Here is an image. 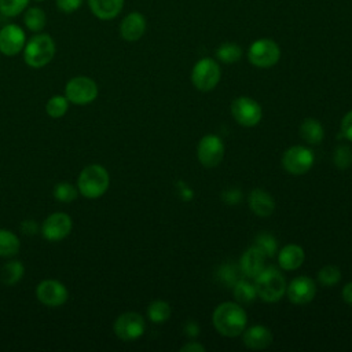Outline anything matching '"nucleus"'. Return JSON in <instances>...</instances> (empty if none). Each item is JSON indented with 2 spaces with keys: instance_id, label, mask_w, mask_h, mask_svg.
Returning a JSON list of instances; mask_svg holds the SVG:
<instances>
[{
  "instance_id": "obj_7",
  "label": "nucleus",
  "mask_w": 352,
  "mask_h": 352,
  "mask_svg": "<svg viewBox=\"0 0 352 352\" xmlns=\"http://www.w3.org/2000/svg\"><path fill=\"white\" fill-rule=\"evenodd\" d=\"M96 82L87 76H77L67 81L65 87V96L70 103L74 104H88L94 102L98 96Z\"/></svg>"
},
{
  "instance_id": "obj_24",
  "label": "nucleus",
  "mask_w": 352,
  "mask_h": 352,
  "mask_svg": "<svg viewBox=\"0 0 352 352\" xmlns=\"http://www.w3.org/2000/svg\"><path fill=\"white\" fill-rule=\"evenodd\" d=\"M25 274V267L21 261L18 260H12V261H8L6 263L3 267H1V271H0V279L4 285L7 286H12L15 283H18L22 276Z\"/></svg>"
},
{
  "instance_id": "obj_37",
  "label": "nucleus",
  "mask_w": 352,
  "mask_h": 352,
  "mask_svg": "<svg viewBox=\"0 0 352 352\" xmlns=\"http://www.w3.org/2000/svg\"><path fill=\"white\" fill-rule=\"evenodd\" d=\"M341 132L342 136L346 138L349 142H352V110L348 111L341 121Z\"/></svg>"
},
{
  "instance_id": "obj_36",
  "label": "nucleus",
  "mask_w": 352,
  "mask_h": 352,
  "mask_svg": "<svg viewBox=\"0 0 352 352\" xmlns=\"http://www.w3.org/2000/svg\"><path fill=\"white\" fill-rule=\"evenodd\" d=\"M84 0H56V7L60 12L72 14L82 6Z\"/></svg>"
},
{
  "instance_id": "obj_28",
  "label": "nucleus",
  "mask_w": 352,
  "mask_h": 352,
  "mask_svg": "<svg viewBox=\"0 0 352 352\" xmlns=\"http://www.w3.org/2000/svg\"><path fill=\"white\" fill-rule=\"evenodd\" d=\"M232 292L239 302H252L257 296L254 283H250L245 279L236 280L232 286Z\"/></svg>"
},
{
  "instance_id": "obj_41",
  "label": "nucleus",
  "mask_w": 352,
  "mask_h": 352,
  "mask_svg": "<svg viewBox=\"0 0 352 352\" xmlns=\"http://www.w3.org/2000/svg\"><path fill=\"white\" fill-rule=\"evenodd\" d=\"M184 330H186V334L188 336V337H195L197 334H198V326H197V323L195 322H188L187 324H186V327H184Z\"/></svg>"
},
{
  "instance_id": "obj_29",
  "label": "nucleus",
  "mask_w": 352,
  "mask_h": 352,
  "mask_svg": "<svg viewBox=\"0 0 352 352\" xmlns=\"http://www.w3.org/2000/svg\"><path fill=\"white\" fill-rule=\"evenodd\" d=\"M69 110V100L66 96L62 95H54L48 99L45 104V111L52 118H60L63 117Z\"/></svg>"
},
{
  "instance_id": "obj_13",
  "label": "nucleus",
  "mask_w": 352,
  "mask_h": 352,
  "mask_svg": "<svg viewBox=\"0 0 352 352\" xmlns=\"http://www.w3.org/2000/svg\"><path fill=\"white\" fill-rule=\"evenodd\" d=\"M73 227L72 217L63 212H56L50 214L43 226H41V234L47 241L58 242L65 239Z\"/></svg>"
},
{
  "instance_id": "obj_3",
  "label": "nucleus",
  "mask_w": 352,
  "mask_h": 352,
  "mask_svg": "<svg viewBox=\"0 0 352 352\" xmlns=\"http://www.w3.org/2000/svg\"><path fill=\"white\" fill-rule=\"evenodd\" d=\"M55 41L47 33H36L23 47V60L33 69L47 66L55 56Z\"/></svg>"
},
{
  "instance_id": "obj_26",
  "label": "nucleus",
  "mask_w": 352,
  "mask_h": 352,
  "mask_svg": "<svg viewBox=\"0 0 352 352\" xmlns=\"http://www.w3.org/2000/svg\"><path fill=\"white\" fill-rule=\"evenodd\" d=\"M147 316L153 323H164L170 316V305L166 301L155 300L148 305Z\"/></svg>"
},
{
  "instance_id": "obj_14",
  "label": "nucleus",
  "mask_w": 352,
  "mask_h": 352,
  "mask_svg": "<svg viewBox=\"0 0 352 352\" xmlns=\"http://www.w3.org/2000/svg\"><path fill=\"white\" fill-rule=\"evenodd\" d=\"M26 34L16 23H8L0 29V52L6 56H15L23 51Z\"/></svg>"
},
{
  "instance_id": "obj_15",
  "label": "nucleus",
  "mask_w": 352,
  "mask_h": 352,
  "mask_svg": "<svg viewBox=\"0 0 352 352\" xmlns=\"http://www.w3.org/2000/svg\"><path fill=\"white\" fill-rule=\"evenodd\" d=\"M286 294L289 300L294 304L302 305L308 304L314 300L316 294V286L315 282L305 275H300L292 279V282L286 286Z\"/></svg>"
},
{
  "instance_id": "obj_12",
  "label": "nucleus",
  "mask_w": 352,
  "mask_h": 352,
  "mask_svg": "<svg viewBox=\"0 0 352 352\" xmlns=\"http://www.w3.org/2000/svg\"><path fill=\"white\" fill-rule=\"evenodd\" d=\"M37 300L47 307H60L69 298L66 286L55 279H44L36 287Z\"/></svg>"
},
{
  "instance_id": "obj_43",
  "label": "nucleus",
  "mask_w": 352,
  "mask_h": 352,
  "mask_svg": "<svg viewBox=\"0 0 352 352\" xmlns=\"http://www.w3.org/2000/svg\"><path fill=\"white\" fill-rule=\"evenodd\" d=\"M34 1H44V0H34Z\"/></svg>"
},
{
  "instance_id": "obj_8",
  "label": "nucleus",
  "mask_w": 352,
  "mask_h": 352,
  "mask_svg": "<svg viewBox=\"0 0 352 352\" xmlns=\"http://www.w3.org/2000/svg\"><path fill=\"white\" fill-rule=\"evenodd\" d=\"M314 153L305 146H292L283 153L282 165L290 175L300 176L307 173L314 165Z\"/></svg>"
},
{
  "instance_id": "obj_9",
  "label": "nucleus",
  "mask_w": 352,
  "mask_h": 352,
  "mask_svg": "<svg viewBox=\"0 0 352 352\" xmlns=\"http://www.w3.org/2000/svg\"><path fill=\"white\" fill-rule=\"evenodd\" d=\"M231 114L242 126H254L260 122L263 111L261 106L249 96L235 98L231 103Z\"/></svg>"
},
{
  "instance_id": "obj_30",
  "label": "nucleus",
  "mask_w": 352,
  "mask_h": 352,
  "mask_svg": "<svg viewBox=\"0 0 352 352\" xmlns=\"http://www.w3.org/2000/svg\"><path fill=\"white\" fill-rule=\"evenodd\" d=\"M30 0H0V14L7 18H14L22 14Z\"/></svg>"
},
{
  "instance_id": "obj_23",
  "label": "nucleus",
  "mask_w": 352,
  "mask_h": 352,
  "mask_svg": "<svg viewBox=\"0 0 352 352\" xmlns=\"http://www.w3.org/2000/svg\"><path fill=\"white\" fill-rule=\"evenodd\" d=\"M23 23L30 32L40 33L47 23V15L40 7H28L23 14Z\"/></svg>"
},
{
  "instance_id": "obj_22",
  "label": "nucleus",
  "mask_w": 352,
  "mask_h": 352,
  "mask_svg": "<svg viewBox=\"0 0 352 352\" xmlns=\"http://www.w3.org/2000/svg\"><path fill=\"white\" fill-rule=\"evenodd\" d=\"M300 136L308 144H319L323 140L324 131L322 124L315 118H305L300 125Z\"/></svg>"
},
{
  "instance_id": "obj_2",
  "label": "nucleus",
  "mask_w": 352,
  "mask_h": 352,
  "mask_svg": "<svg viewBox=\"0 0 352 352\" xmlns=\"http://www.w3.org/2000/svg\"><path fill=\"white\" fill-rule=\"evenodd\" d=\"M110 184V176L106 168L99 164L87 165L78 175L77 179V190L78 192L88 198L96 199L102 197Z\"/></svg>"
},
{
  "instance_id": "obj_38",
  "label": "nucleus",
  "mask_w": 352,
  "mask_h": 352,
  "mask_svg": "<svg viewBox=\"0 0 352 352\" xmlns=\"http://www.w3.org/2000/svg\"><path fill=\"white\" fill-rule=\"evenodd\" d=\"M241 198H242V194H241V191L236 190V188H231V190H227V191L223 192V199H224V202L231 204V205L238 204V202L241 201Z\"/></svg>"
},
{
  "instance_id": "obj_33",
  "label": "nucleus",
  "mask_w": 352,
  "mask_h": 352,
  "mask_svg": "<svg viewBox=\"0 0 352 352\" xmlns=\"http://www.w3.org/2000/svg\"><path fill=\"white\" fill-rule=\"evenodd\" d=\"M341 279V272L336 265H324L318 272V280L326 287H331Z\"/></svg>"
},
{
  "instance_id": "obj_10",
  "label": "nucleus",
  "mask_w": 352,
  "mask_h": 352,
  "mask_svg": "<svg viewBox=\"0 0 352 352\" xmlns=\"http://www.w3.org/2000/svg\"><path fill=\"white\" fill-rule=\"evenodd\" d=\"M114 333L122 341H135L144 333L146 323L138 312H124L114 322Z\"/></svg>"
},
{
  "instance_id": "obj_27",
  "label": "nucleus",
  "mask_w": 352,
  "mask_h": 352,
  "mask_svg": "<svg viewBox=\"0 0 352 352\" xmlns=\"http://www.w3.org/2000/svg\"><path fill=\"white\" fill-rule=\"evenodd\" d=\"M216 56L223 63H235L242 56V48L235 43H223L216 50Z\"/></svg>"
},
{
  "instance_id": "obj_1",
  "label": "nucleus",
  "mask_w": 352,
  "mask_h": 352,
  "mask_svg": "<svg viewBox=\"0 0 352 352\" xmlns=\"http://www.w3.org/2000/svg\"><path fill=\"white\" fill-rule=\"evenodd\" d=\"M212 322L221 336L236 337L243 333L248 323V315L239 304L227 301L216 307L212 315Z\"/></svg>"
},
{
  "instance_id": "obj_5",
  "label": "nucleus",
  "mask_w": 352,
  "mask_h": 352,
  "mask_svg": "<svg viewBox=\"0 0 352 352\" xmlns=\"http://www.w3.org/2000/svg\"><path fill=\"white\" fill-rule=\"evenodd\" d=\"M220 66L212 58L199 59L191 70V82L192 85L202 92L212 91L220 81Z\"/></svg>"
},
{
  "instance_id": "obj_32",
  "label": "nucleus",
  "mask_w": 352,
  "mask_h": 352,
  "mask_svg": "<svg viewBox=\"0 0 352 352\" xmlns=\"http://www.w3.org/2000/svg\"><path fill=\"white\" fill-rule=\"evenodd\" d=\"M77 194H78V190L73 184L66 183V182L58 183L54 187V197L59 202H65V204L73 202L77 198Z\"/></svg>"
},
{
  "instance_id": "obj_21",
  "label": "nucleus",
  "mask_w": 352,
  "mask_h": 352,
  "mask_svg": "<svg viewBox=\"0 0 352 352\" xmlns=\"http://www.w3.org/2000/svg\"><path fill=\"white\" fill-rule=\"evenodd\" d=\"M249 206L254 214L260 217H267L274 212L275 202L265 190L254 188L249 195Z\"/></svg>"
},
{
  "instance_id": "obj_25",
  "label": "nucleus",
  "mask_w": 352,
  "mask_h": 352,
  "mask_svg": "<svg viewBox=\"0 0 352 352\" xmlns=\"http://www.w3.org/2000/svg\"><path fill=\"white\" fill-rule=\"evenodd\" d=\"M19 238L7 228H0V257H11L19 252Z\"/></svg>"
},
{
  "instance_id": "obj_16",
  "label": "nucleus",
  "mask_w": 352,
  "mask_h": 352,
  "mask_svg": "<svg viewBox=\"0 0 352 352\" xmlns=\"http://www.w3.org/2000/svg\"><path fill=\"white\" fill-rule=\"evenodd\" d=\"M146 26L144 15L133 11L122 18L120 23V34L125 41H138L144 34Z\"/></svg>"
},
{
  "instance_id": "obj_35",
  "label": "nucleus",
  "mask_w": 352,
  "mask_h": 352,
  "mask_svg": "<svg viewBox=\"0 0 352 352\" xmlns=\"http://www.w3.org/2000/svg\"><path fill=\"white\" fill-rule=\"evenodd\" d=\"M219 278L221 279V282H224L226 285L234 286V283L238 280L236 279V270L234 265L231 264H224L220 267L219 270Z\"/></svg>"
},
{
  "instance_id": "obj_18",
  "label": "nucleus",
  "mask_w": 352,
  "mask_h": 352,
  "mask_svg": "<svg viewBox=\"0 0 352 352\" xmlns=\"http://www.w3.org/2000/svg\"><path fill=\"white\" fill-rule=\"evenodd\" d=\"M272 342V333L268 327L263 324H256L245 330L243 333V344L249 349H265Z\"/></svg>"
},
{
  "instance_id": "obj_39",
  "label": "nucleus",
  "mask_w": 352,
  "mask_h": 352,
  "mask_svg": "<svg viewBox=\"0 0 352 352\" xmlns=\"http://www.w3.org/2000/svg\"><path fill=\"white\" fill-rule=\"evenodd\" d=\"M183 352H205V346L197 341H188L186 345L180 348Z\"/></svg>"
},
{
  "instance_id": "obj_40",
  "label": "nucleus",
  "mask_w": 352,
  "mask_h": 352,
  "mask_svg": "<svg viewBox=\"0 0 352 352\" xmlns=\"http://www.w3.org/2000/svg\"><path fill=\"white\" fill-rule=\"evenodd\" d=\"M342 300L352 305V282L346 283L342 289Z\"/></svg>"
},
{
  "instance_id": "obj_11",
  "label": "nucleus",
  "mask_w": 352,
  "mask_h": 352,
  "mask_svg": "<svg viewBox=\"0 0 352 352\" xmlns=\"http://www.w3.org/2000/svg\"><path fill=\"white\" fill-rule=\"evenodd\" d=\"M224 143L217 135H205L197 147V155L205 168L217 166L224 157Z\"/></svg>"
},
{
  "instance_id": "obj_42",
  "label": "nucleus",
  "mask_w": 352,
  "mask_h": 352,
  "mask_svg": "<svg viewBox=\"0 0 352 352\" xmlns=\"http://www.w3.org/2000/svg\"><path fill=\"white\" fill-rule=\"evenodd\" d=\"M179 190H180V197H182L183 199H186V201L191 199V198H192V195H194V192H192L187 186L179 187Z\"/></svg>"
},
{
  "instance_id": "obj_17",
  "label": "nucleus",
  "mask_w": 352,
  "mask_h": 352,
  "mask_svg": "<svg viewBox=\"0 0 352 352\" xmlns=\"http://www.w3.org/2000/svg\"><path fill=\"white\" fill-rule=\"evenodd\" d=\"M264 260L265 256L256 246L246 249L239 261L242 274L248 278H256L264 268Z\"/></svg>"
},
{
  "instance_id": "obj_19",
  "label": "nucleus",
  "mask_w": 352,
  "mask_h": 352,
  "mask_svg": "<svg viewBox=\"0 0 352 352\" xmlns=\"http://www.w3.org/2000/svg\"><path fill=\"white\" fill-rule=\"evenodd\" d=\"M91 12L102 21H110L120 15L124 7V0H88Z\"/></svg>"
},
{
  "instance_id": "obj_6",
  "label": "nucleus",
  "mask_w": 352,
  "mask_h": 352,
  "mask_svg": "<svg viewBox=\"0 0 352 352\" xmlns=\"http://www.w3.org/2000/svg\"><path fill=\"white\" fill-rule=\"evenodd\" d=\"M248 58L253 66L268 69L278 63L280 58V48L271 38H258L250 44Z\"/></svg>"
},
{
  "instance_id": "obj_34",
  "label": "nucleus",
  "mask_w": 352,
  "mask_h": 352,
  "mask_svg": "<svg viewBox=\"0 0 352 352\" xmlns=\"http://www.w3.org/2000/svg\"><path fill=\"white\" fill-rule=\"evenodd\" d=\"M333 161L337 168L345 169L352 164V150L348 146H338L334 151Z\"/></svg>"
},
{
  "instance_id": "obj_20",
  "label": "nucleus",
  "mask_w": 352,
  "mask_h": 352,
  "mask_svg": "<svg viewBox=\"0 0 352 352\" xmlns=\"http://www.w3.org/2000/svg\"><path fill=\"white\" fill-rule=\"evenodd\" d=\"M304 258H305L304 249L296 243H289L283 246L278 254V263L280 268L286 271H293L300 268L301 264L304 263Z\"/></svg>"
},
{
  "instance_id": "obj_31",
  "label": "nucleus",
  "mask_w": 352,
  "mask_h": 352,
  "mask_svg": "<svg viewBox=\"0 0 352 352\" xmlns=\"http://www.w3.org/2000/svg\"><path fill=\"white\" fill-rule=\"evenodd\" d=\"M253 246H256L264 256H270L272 257L276 253V239L268 234V232H261L256 236Z\"/></svg>"
},
{
  "instance_id": "obj_4",
  "label": "nucleus",
  "mask_w": 352,
  "mask_h": 352,
  "mask_svg": "<svg viewBox=\"0 0 352 352\" xmlns=\"http://www.w3.org/2000/svg\"><path fill=\"white\" fill-rule=\"evenodd\" d=\"M257 296L267 302H275L286 293V282L283 275L275 267H264L254 278Z\"/></svg>"
}]
</instances>
